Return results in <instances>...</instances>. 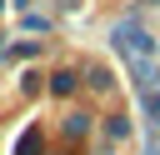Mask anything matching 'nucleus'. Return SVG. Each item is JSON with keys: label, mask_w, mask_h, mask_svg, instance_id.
<instances>
[{"label": "nucleus", "mask_w": 160, "mask_h": 155, "mask_svg": "<svg viewBox=\"0 0 160 155\" xmlns=\"http://www.w3.org/2000/svg\"><path fill=\"white\" fill-rule=\"evenodd\" d=\"M115 50H120V55H130L135 65H150V55H155L150 35H145V30H135L130 20H125V25H115Z\"/></svg>", "instance_id": "1"}, {"label": "nucleus", "mask_w": 160, "mask_h": 155, "mask_svg": "<svg viewBox=\"0 0 160 155\" xmlns=\"http://www.w3.org/2000/svg\"><path fill=\"white\" fill-rule=\"evenodd\" d=\"M35 150H40V135H35V130H30V135H25V140H20V150H15V155H35Z\"/></svg>", "instance_id": "3"}, {"label": "nucleus", "mask_w": 160, "mask_h": 155, "mask_svg": "<svg viewBox=\"0 0 160 155\" xmlns=\"http://www.w3.org/2000/svg\"><path fill=\"white\" fill-rule=\"evenodd\" d=\"M145 115H150V120H160V95H150V100H145Z\"/></svg>", "instance_id": "4"}, {"label": "nucleus", "mask_w": 160, "mask_h": 155, "mask_svg": "<svg viewBox=\"0 0 160 155\" xmlns=\"http://www.w3.org/2000/svg\"><path fill=\"white\" fill-rule=\"evenodd\" d=\"M50 90H55V95H70V90H75V75H70V70H60V75L50 80Z\"/></svg>", "instance_id": "2"}, {"label": "nucleus", "mask_w": 160, "mask_h": 155, "mask_svg": "<svg viewBox=\"0 0 160 155\" xmlns=\"http://www.w3.org/2000/svg\"><path fill=\"white\" fill-rule=\"evenodd\" d=\"M150 155H160V145H155V150H150Z\"/></svg>", "instance_id": "5"}]
</instances>
